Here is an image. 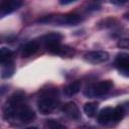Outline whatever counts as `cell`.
<instances>
[{
	"mask_svg": "<svg viewBox=\"0 0 129 129\" xmlns=\"http://www.w3.org/2000/svg\"><path fill=\"white\" fill-rule=\"evenodd\" d=\"M24 95L22 93L13 94L10 99L7 101L6 106L4 108V117L6 119H11L17 117V114L22 106H24Z\"/></svg>",
	"mask_w": 129,
	"mask_h": 129,
	"instance_id": "cell-2",
	"label": "cell"
},
{
	"mask_svg": "<svg viewBox=\"0 0 129 129\" xmlns=\"http://www.w3.org/2000/svg\"><path fill=\"white\" fill-rule=\"evenodd\" d=\"M45 127L46 128H50V129H63L64 126L62 124H60L58 121L53 120V119H49L46 120L45 122Z\"/></svg>",
	"mask_w": 129,
	"mask_h": 129,
	"instance_id": "cell-15",
	"label": "cell"
},
{
	"mask_svg": "<svg viewBox=\"0 0 129 129\" xmlns=\"http://www.w3.org/2000/svg\"><path fill=\"white\" fill-rule=\"evenodd\" d=\"M113 87V84L111 81H101L98 82L91 87H89L85 91V95L89 98H94V97H101L105 94H107Z\"/></svg>",
	"mask_w": 129,
	"mask_h": 129,
	"instance_id": "cell-3",
	"label": "cell"
},
{
	"mask_svg": "<svg viewBox=\"0 0 129 129\" xmlns=\"http://www.w3.org/2000/svg\"><path fill=\"white\" fill-rule=\"evenodd\" d=\"M17 117H18V119L21 122H23V123H29V122H32L36 118V114H35V112L31 108H29L25 104L19 110V112L17 114Z\"/></svg>",
	"mask_w": 129,
	"mask_h": 129,
	"instance_id": "cell-7",
	"label": "cell"
},
{
	"mask_svg": "<svg viewBox=\"0 0 129 129\" xmlns=\"http://www.w3.org/2000/svg\"><path fill=\"white\" fill-rule=\"evenodd\" d=\"M82 20L81 16L78 14H67L63 16H60L56 19V22L59 24H68V25H77Z\"/></svg>",
	"mask_w": 129,
	"mask_h": 129,
	"instance_id": "cell-10",
	"label": "cell"
},
{
	"mask_svg": "<svg viewBox=\"0 0 129 129\" xmlns=\"http://www.w3.org/2000/svg\"><path fill=\"white\" fill-rule=\"evenodd\" d=\"M110 2L114 5H117V6H122L124 4H126L128 2V0H110Z\"/></svg>",
	"mask_w": 129,
	"mask_h": 129,
	"instance_id": "cell-19",
	"label": "cell"
},
{
	"mask_svg": "<svg viewBox=\"0 0 129 129\" xmlns=\"http://www.w3.org/2000/svg\"><path fill=\"white\" fill-rule=\"evenodd\" d=\"M114 120V108L106 107L100 111L98 114V122L100 124H108Z\"/></svg>",
	"mask_w": 129,
	"mask_h": 129,
	"instance_id": "cell-9",
	"label": "cell"
},
{
	"mask_svg": "<svg viewBox=\"0 0 129 129\" xmlns=\"http://www.w3.org/2000/svg\"><path fill=\"white\" fill-rule=\"evenodd\" d=\"M38 48H39V44L37 41H29L23 46L21 54L23 57H29L30 55L34 54L38 50Z\"/></svg>",
	"mask_w": 129,
	"mask_h": 129,
	"instance_id": "cell-11",
	"label": "cell"
},
{
	"mask_svg": "<svg viewBox=\"0 0 129 129\" xmlns=\"http://www.w3.org/2000/svg\"><path fill=\"white\" fill-rule=\"evenodd\" d=\"M85 59L91 63L97 64L101 62H105L109 59V53L103 50H94L90 51L85 55Z\"/></svg>",
	"mask_w": 129,
	"mask_h": 129,
	"instance_id": "cell-5",
	"label": "cell"
},
{
	"mask_svg": "<svg viewBox=\"0 0 129 129\" xmlns=\"http://www.w3.org/2000/svg\"><path fill=\"white\" fill-rule=\"evenodd\" d=\"M23 4V0H0V18L16 11Z\"/></svg>",
	"mask_w": 129,
	"mask_h": 129,
	"instance_id": "cell-4",
	"label": "cell"
},
{
	"mask_svg": "<svg viewBox=\"0 0 129 129\" xmlns=\"http://www.w3.org/2000/svg\"><path fill=\"white\" fill-rule=\"evenodd\" d=\"M58 105V97L57 92L54 90H50L42 95L37 101V107L41 114L47 115L50 114Z\"/></svg>",
	"mask_w": 129,
	"mask_h": 129,
	"instance_id": "cell-1",
	"label": "cell"
},
{
	"mask_svg": "<svg viewBox=\"0 0 129 129\" xmlns=\"http://www.w3.org/2000/svg\"><path fill=\"white\" fill-rule=\"evenodd\" d=\"M61 111L68 118H70L72 120H79L81 118L80 109H79L78 105L74 102H69V103L64 104L63 107L61 108Z\"/></svg>",
	"mask_w": 129,
	"mask_h": 129,
	"instance_id": "cell-6",
	"label": "cell"
},
{
	"mask_svg": "<svg viewBox=\"0 0 129 129\" xmlns=\"http://www.w3.org/2000/svg\"><path fill=\"white\" fill-rule=\"evenodd\" d=\"M81 86H82V84H81L80 81H75V82L69 84V85L63 89V93H64L66 96L72 97V96H74V95H76V94H78V93L80 92Z\"/></svg>",
	"mask_w": 129,
	"mask_h": 129,
	"instance_id": "cell-12",
	"label": "cell"
},
{
	"mask_svg": "<svg viewBox=\"0 0 129 129\" xmlns=\"http://www.w3.org/2000/svg\"><path fill=\"white\" fill-rule=\"evenodd\" d=\"M13 57V52L8 47H0V64L8 63Z\"/></svg>",
	"mask_w": 129,
	"mask_h": 129,
	"instance_id": "cell-13",
	"label": "cell"
},
{
	"mask_svg": "<svg viewBox=\"0 0 129 129\" xmlns=\"http://www.w3.org/2000/svg\"><path fill=\"white\" fill-rule=\"evenodd\" d=\"M116 66L119 71L128 77L129 73V55L127 53H119L116 58Z\"/></svg>",
	"mask_w": 129,
	"mask_h": 129,
	"instance_id": "cell-8",
	"label": "cell"
},
{
	"mask_svg": "<svg viewBox=\"0 0 129 129\" xmlns=\"http://www.w3.org/2000/svg\"><path fill=\"white\" fill-rule=\"evenodd\" d=\"M125 115V110L122 106H117L114 108V120L115 121H120L124 118Z\"/></svg>",
	"mask_w": 129,
	"mask_h": 129,
	"instance_id": "cell-16",
	"label": "cell"
},
{
	"mask_svg": "<svg viewBox=\"0 0 129 129\" xmlns=\"http://www.w3.org/2000/svg\"><path fill=\"white\" fill-rule=\"evenodd\" d=\"M7 66L5 67V69L2 71V77L3 78H9L12 76V74L14 73V66L10 62L6 63Z\"/></svg>",
	"mask_w": 129,
	"mask_h": 129,
	"instance_id": "cell-17",
	"label": "cell"
},
{
	"mask_svg": "<svg viewBox=\"0 0 129 129\" xmlns=\"http://www.w3.org/2000/svg\"><path fill=\"white\" fill-rule=\"evenodd\" d=\"M118 46L119 47H121V48H128V46H129V41H128V39H121L119 42H118Z\"/></svg>",
	"mask_w": 129,
	"mask_h": 129,
	"instance_id": "cell-18",
	"label": "cell"
},
{
	"mask_svg": "<svg viewBox=\"0 0 129 129\" xmlns=\"http://www.w3.org/2000/svg\"><path fill=\"white\" fill-rule=\"evenodd\" d=\"M75 1H77V0H59V3L61 5H68V4H71Z\"/></svg>",
	"mask_w": 129,
	"mask_h": 129,
	"instance_id": "cell-20",
	"label": "cell"
},
{
	"mask_svg": "<svg viewBox=\"0 0 129 129\" xmlns=\"http://www.w3.org/2000/svg\"><path fill=\"white\" fill-rule=\"evenodd\" d=\"M97 109H98V104L95 102H89L84 105V112L89 117H94L97 113Z\"/></svg>",
	"mask_w": 129,
	"mask_h": 129,
	"instance_id": "cell-14",
	"label": "cell"
}]
</instances>
